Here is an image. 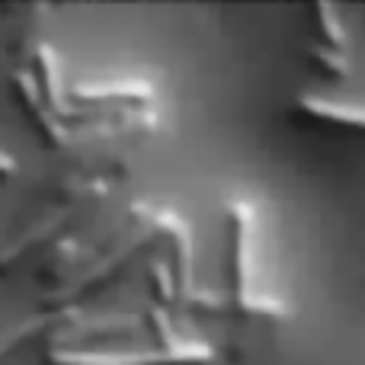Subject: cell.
I'll use <instances>...</instances> for the list:
<instances>
[{"label": "cell", "instance_id": "obj_1", "mask_svg": "<svg viewBox=\"0 0 365 365\" xmlns=\"http://www.w3.org/2000/svg\"><path fill=\"white\" fill-rule=\"evenodd\" d=\"M231 225V282H234V308L253 317H285V304L259 292V263H257V212L250 202H234L227 208Z\"/></svg>", "mask_w": 365, "mask_h": 365}, {"label": "cell", "instance_id": "obj_2", "mask_svg": "<svg viewBox=\"0 0 365 365\" xmlns=\"http://www.w3.org/2000/svg\"><path fill=\"white\" fill-rule=\"evenodd\" d=\"M298 109L317 122H330V125L343 128H359L365 132V106L349 100H327L317 93H298Z\"/></svg>", "mask_w": 365, "mask_h": 365}, {"label": "cell", "instance_id": "obj_3", "mask_svg": "<svg viewBox=\"0 0 365 365\" xmlns=\"http://www.w3.org/2000/svg\"><path fill=\"white\" fill-rule=\"evenodd\" d=\"M311 19H314V29H317L321 45L336 48V51H349V32H346V26H343V16L336 13V6L314 4L311 6Z\"/></svg>", "mask_w": 365, "mask_h": 365}, {"label": "cell", "instance_id": "obj_4", "mask_svg": "<svg viewBox=\"0 0 365 365\" xmlns=\"http://www.w3.org/2000/svg\"><path fill=\"white\" fill-rule=\"evenodd\" d=\"M308 58L317 64L324 77L330 81H353L356 74V64H353V55L349 51H336V48H327V45H311L308 48Z\"/></svg>", "mask_w": 365, "mask_h": 365}, {"label": "cell", "instance_id": "obj_5", "mask_svg": "<svg viewBox=\"0 0 365 365\" xmlns=\"http://www.w3.org/2000/svg\"><path fill=\"white\" fill-rule=\"evenodd\" d=\"M154 279H158L160 295H164L167 302H173V298H177V279L170 276V269H167V266H158V269H154Z\"/></svg>", "mask_w": 365, "mask_h": 365}]
</instances>
